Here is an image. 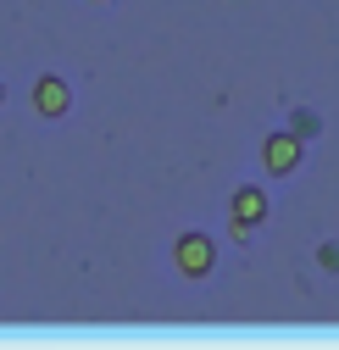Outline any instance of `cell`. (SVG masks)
<instances>
[{"label":"cell","mask_w":339,"mask_h":350,"mask_svg":"<svg viewBox=\"0 0 339 350\" xmlns=\"http://www.w3.org/2000/svg\"><path fill=\"white\" fill-rule=\"evenodd\" d=\"M173 267H178L184 278H206L211 267H217V245H211V234H200V228L178 234V239H173Z\"/></svg>","instance_id":"obj_1"},{"label":"cell","mask_w":339,"mask_h":350,"mask_svg":"<svg viewBox=\"0 0 339 350\" xmlns=\"http://www.w3.org/2000/svg\"><path fill=\"white\" fill-rule=\"evenodd\" d=\"M301 156H306V139L289 134V128H273V134L262 139V167L273 172V178H289V172L301 167Z\"/></svg>","instance_id":"obj_2"},{"label":"cell","mask_w":339,"mask_h":350,"mask_svg":"<svg viewBox=\"0 0 339 350\" xmlns=\"http://www.w3.org/2000/svg\"><path fill=\"white\" fill-rule=\"evenodd\" d=\"M228 223L256 234V228L267 223V189H262V184H239V189L228 195Z\"/></svg>","instance_id":"obj_3"},{"label":"cell","mask_w":339,"mask_h":350,"mask_svg":"<svg viewBox=\"0 0 339 350\" xmlns=\"http://www.w3.org/2000/svg\"><path fill=\"white\" fill-rule=\"evenodd\" d=\"M67 106H72L67 78H56V72H39V78H33V111H39V117H67Z\"/></svg>","instance_id":"obj_4"},{"label":"cell","mask_w":339,"mask_h":350,"mask_svg":"<svg viewBox=\"0 0 339 350\" xmlns=\"http://www.w3.org/2000/svg\"><path fill=\"white\" fill-rule=\"evenodd\" d=\"M284 128H289V134H301V139L312 145V139H323V111L306 106V100H295V106L284 111Z\"/></svg>","instance_id":"obj_5"},{"label":"cell","mask_w":339,"mask_h":350,"mask_svg":"<svg viewBox=\"0 0 339 350\" xmlns=\"http://www.w3.org/2000/svg\"><path fill=\"white\" fill-rule=\"evenodd\" d=\"M317 267H323L328 278H339V239H323V245H317Z\"/></svg>","instance_id":"obj_6"},{"label":"cell","mask_w":339,"mask_h":350,"mask_svg":"<svg viewBox=\"0 0 339 350\" xmlns=\"http://www.w3.org/2000/svg\"><path fill=\"white\" fill-rule=\"evenodd\" d=\"M0 100H6V83H0Z\"/></svg>","instance_id":"obj_7"}]
</instances>
